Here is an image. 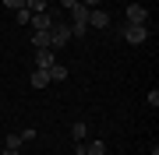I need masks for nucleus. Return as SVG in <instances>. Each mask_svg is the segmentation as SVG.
Here are the masks:
<instances>
[{
    "label": "nucleus",
    "mask_w": 159,
    "mask_h": 155,
    "mask_svg": "<svg viewBox=\"0 0 159 155\" xmlns=\"http://www.w3.org/2000/svg\"><path fill=\"white\" fill-rule=\"evenodd\" d=\"M71 39V25L67 21H53L50 25V50H64Z\"/></svg>",
    "instance_id": "1"
},
{
    "label": "nucleus",
    "mask_w": 159,
    "mask_h": 155,
    "mask_svg": "<svg viewBox=\"0 0 159 155\" xmlns=\"http://www.w3.org/2000/svg\"><path fill=\"white\" fill-rule=\"evenodd\" d=\"M145 35H148V28L145 25H124V28H120V39H127V42H145Z\"/></svg>",
    "instance_id": "2"
},
{
    "label": "nucleus",
    "mask_w": 159,
    "mask_h": 155,
    "mask_svg": "<svg viewBox=\"0 0 159 155\" xmlns=\"http://www.w3.org/2000/svg\"><path fill=\"white\" fill-rule=\"evenodd\" d=\"M53 21H57V18H53L50 11H39V14H32V18H29V25H32L35 32H50V25H53Z\"/></svg>",
    "instance_id": "3"
},
{
    "label": "nucleus",
    "mask_w": 159,
    "mask_h": 155,
    "mask_svg": "<svg viewBox=\"0 0 159 155\" xmlns=\"http://www.w3.org/2000/svg\"><path fill=\"white\" fill-rule=\"evenodd\" d=\"M96 25V28H110V14L102 11V7H92L89 11V28Z\"/></svg>",
    "instance_id": "4"
},
{
    "label": "nucleus",
    "mask_w": 159,
    "mask_h": 155,
    "mask_svg": "<svg viewBox=\"0 0 159 155\" xmlns=\"http://www.w3.org/2000/svg\"><path fill=\"white\" fill-rule=\"evenodd\" d=\"M57 50H35V67H43V71H50L53 63H57V57H53Z\"/></svg>",
    "instance_id": "5"
},
{
    "label": "nucleus",
    "mask_w": 159,
    "mask_h": 155,
    "mask_svg": "<svg viewBox=\"0 0 159 155\" xmlns=\"http://www.w3.org/2000/svg\"><path fill=\"white\" fill-rule=\"evenodd\" d=\"M145 21H148L145 7H142V4H131V7H127V25H145Z\"/></svg>",
    "instance_id": "6"
},
{
    "label": "nucleus",
    "mask_w": 159,
    "mask_h": 155,
    "mask_svg": "<svg viewBox=\"0 0 159 155\" xmlns=\"http://www.w3.org/2000/svg\"><path fill=\"white\" fill-rule=\"evenodd\" d=\"M29 81H32V88H46V85H50V71H43V67H35V74H32Z\"/></svg>",
    "instance_id": "7"
},
{
    "label": "nucleus",
    "mask_w": 159,
    "mask_h": 155,
    "mask_svg": "<svg viewBox=\"0 0 159 155\" xmlns=\"http://www.w3.org/2000/svg\"><path fill=\"white\" fill-rule=\"evenodd\" d=\"M89 11H92V7H85V4H74V7H71V18H74V21H85V25H89Z\"/></svg>",
    "instance_id": "8"
},
{
    "label": "nucleus",
    "mask_w": 159,
    "mask_h": 155,
    "mask_svg": "<svg viewBox=\"0 0 159 155\" xmlns=\"http://www.w3.org/2000/svg\"><path fill=\"white\" fill-rule=\"evenodd\" d=\"M32 46L35 50H50V32H35L32 35Z\"/></svg>",
    "instance_id": "9"
},
{
    "label": "nucleus",
    "mask_w": 159,
    "mask_h": 155,
    "mask_svg": "<svg viewBox=\"0 0 159 155\" xmlns=\"http://www.w3.org/2000/svg\"><path fill=\"white\" fill-rule=\"evenodd\" d=\"M50 81H67V67L64 63H53L50 67Z\"/></svg>",
    "instance_id": "10"
},
{
    "label": "nucleus",
    "mask_w": 159,
    "mask_h": 155,
    "mask_svg": "<svg viewBox=\"0 0 159 155\" xmlns=\"http://www.w3.org/2000/svg\"><path fill=\"white\" fill-rule=\"evenodd\" d=\"M21 148V134H7V141H4V152H18Z\"/></svg>",
    "instance_id": "11"
},
{
    "label": "nucleus",
    "mask_w": 159,
    "mask_h": 155,
    "mask_svg": "<svg viewBox=\"0 0 159 155\" xmlns=\"http://www.w3.org/2000/svg\"><path fill=\"white\" fill-rule=\"evenodd\" d=\"M85 134H89V127L81 123V120H78V123L71 127V138H74V141H85Z\"/></svg>",
    "instance_id": "12"
},
{
    "label": "nucleus",
    "mask_w": 159,
    "mask_h": 155,
    "mask_svg": "<svg viewBox=\"0 0 159 155\" xmlns=\"http://www.w3.org/2000/svg\"><path fill=\"white\" fill-rule=\"evenodd\" d=\"M25 11H29V14H39V11H46V0H25Z\"/></svg>",
    "instance_id": "13"
},
{
    "label": "nucleus",
    "mask_w": 159,
    "mask_h": 155,
    "mask_svg": "<svg viewBox=\"0 0 159 155\" xmlns=\"http://www.w3.org/2000/svg\"><path fill=\"white\" fill-rule=\"evenodd\" d=\"M85 32H89V25H85V21H71V39H81Z\"/></svg>",
    "instance_id": "14"
},
{
    "label": "nucleus",
    "mask_w": 159,
    "mask_h": 155,
    "mask_svg": "<svg viewBox=\"0 0 159 155\" xmlns=\"http://www.w3.org/2000/svg\"><path fill=\"white\" fill-rule=\"evenodd\" d=\"M85 155H106V144H102V141H92V144H85Z\"/></svg>",
    "instance_id": "15"
},
{
    "label": "nucleus",
    "mask_w": 159,
    "mask_h": 155,
    "mask_svg": "<svg viewBox=\"0 0 159 155\" xmlns=\"http://www.w3.org/2000/svg\"><path fill=\"white\" fill-rule=\"evenodd\" d=\"M29 18H32V14L25 11V7H21V11H14V21H21V25H29Z\"/></svg>",
    "instance_id": "16"
},
{
    "label": "nucleus",
    "mask_w": 159,
    "mask_h": 155,
    "mask_svg": "<svg viewBox=\"0 0 159 155\" xmlns=\"http://www.w3.org/2000/svg\"><path fill=\"white\" fill-rule=\"evenodd\" d=\"M4 7H11V11H21V7H25V0H4Z\"/></svg>",
    "instance_id": "17"
},
{
    "label": "nucleus",
    "mask_w": 159,
    "mask_h": 155,
    "mask_svg": "<svg viewBox=\"0 0 159 155\" xmlns=\"http://www.w3.org/2000/svg\"><path fill=\"white\" fill-rule=\"evenodd\" d=\"M74 4H78V0H60V7H64V11H71Z\"/></svg>",
    "instance_id": "18"
},
{
    "label": "nucleus",
    "mask_w": 159,
    "mask_h": 155,
    "mask_svg": "<svg viewBox=\"0 0 159 155\" xmlns=\"http://www.w3.org/2000/svg\"><path fill=\"white\" fill-rule=\"evenodd\" d=\"M0 155H4V148H0Z\"/></svg>",
    "instance_id": "19"
},
{
    "label": "nucleus",
    "mask_w": 159,
    "mask_h": 155,
    "mask_svg": "<svg viewBox=\"0 0 159 155\" xmlns=\"http://www.w3.org/2000/svg\"><path fill=\"white\" fill-rule=\"evenodd\" d=\"M0 81H4V78H0Z\"/></svg>",
    "instance_id": "20"
}]
</instances>
